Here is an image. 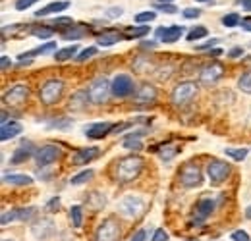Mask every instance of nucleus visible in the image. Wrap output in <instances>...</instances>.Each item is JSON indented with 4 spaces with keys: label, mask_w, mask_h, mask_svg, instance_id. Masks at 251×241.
<instances>
[{
    "label": "nucleus",
    "mask_w": 251,
    "mask_h": 241,
    "mask_svg": "<svg viewBox=\"0 0 251 241\" xmlns=\"http://www.w3.org/2000/svg\"><path fill=\"white\" fill-rule=\"evenodd\" d=\"M143 158L137 156V154H129L122 158L118 164H116V180L120 183H127V181H133L135 178H139V174L143 172Z\"/></svg>",
    "instance_id": "nucleus-1"
},
{
    "label": "nucleus",
    "mask_w": 251,
    "mask_h": 241,
    "mask_svg": "<svg viewBox=\"0 0 251 241\" xmlns=\"http://www.w3.org/2000/svg\"><path fill=\"white\" fill-rule=\"evenodd\" d=\"M62 93H64V83L60 79H49L41 91H39V98L43 104L50 106V104H56L60 98H62Z\"/></svg>",
    "instance_id": "nucleus-2"
},
{
    "label": "nucleus",
    "mask_w": 251,
    "mask_h": 241,
    "mask_svg": "<svg viewBox=\"0 0 251 241\" xmlns=\"http://www.w3.org/2000/svg\"><path fill=\"white\" fill-rule=\"evenodd\" d=\"M87 95H89V100L93 104H102L112 95V83H108L104 77H99V79H95L93 83L89 85Z\"/></svg>",
    "instance_id": "nucleus-3"
},
{
    "label": "nucleus",
    "mask_w": 251,
    "mask_h": 241,
    "mask_svg": "<svg viewBox=\"0 0 251 241\" xmlns=\"http://www.w3.org/2000/svg\"><path fill=\"white\" fill-rule=\"evenodd\" d=\"M120 236H122V228H120L118 220L116 218H106L99 226V230L95 234V241H120Z\"/></svg>",
    "instance_id": "nucleus-4"
},
{
    "label": "nucleus",
    "mask_w": 251,
    "mask_h": 241,
    "mask_svg": "<svg viewBox=\"0 0 251 241\" xmlns=\"http://www.w3.org/2000/svg\"><path fill=\"white\" fill-rule=\"evenodd\" d=\"M118 211L120 214H124L127 218H137L141 212L145 211V201L141 197H133V195H127L120 201L118 205Z\"/></svg>",
    "instance_id": "nucleus-5"
},
{
    "label": "nucleus",
    "mask_w": 251,
    "mask_h": 241,
    "mask_svg": "<svg viewBox=\"0 0 251 241\" xmlns=\"http://www.w3.org/2000/svg\"><path fill=\"white\" fill-rule=\"evenodd\" d=\"M195 95H197V85L195 83H191V81L180 83L172 93V102H174V106H184Z\"/></svg>",
    "instance_id": "nucleus-6"
},
{
    "label": "nucleus",
    "mask_w": 251,
    "mask_h": 241,
    "mask_svg": "<svg viewBox=\"0 0 251 241\" xmlns=\"http://www.w3.org/2000/svg\"><path fill=\"white\" fill-rule=\"evenodd\" d=\"M230 164H226L224 160H211L207 164V176L213 183H220L230 176Z\"/></svg>",
    "instance_id": "nucleus-7"
},
{
    "label": "nucleus",
    "mask_w": 251,
    "mask_h": 241,
    "mask_svg": "<svg viewBox=\"0 0 251 241\" xmlns=\"http://www.w3.org/2000/svg\"><path fill=\"white\" fill-rule=\"evenodd\" d=\"M133 89H135L133 79H131L129 75H126V73H120V75H116V77L112 79V95L118 96V98L129 96V95L133 93Z\"/></svg>",
    "instance_id": "nucleus-8"
},
{
    "label": "nucleus",
    "mask_w": 251,
    "mask_h": 241,
    "mask_svg": "<svg viewBox=\"0 0 251 241\" xmlns=\"http://www.w3.org/2000/svg\"><path fill=\"white\" fill-rule=\"evenodd\" d=\"M27 96H29V89L25 85H14V87H10V89L4 93L2 100H4V104L20 106V104H24L27 100Z\"/></svg>",
    "instance_id": "nucleus-9"
},
{
    "label": "nucleus",
    "mask_w": 251,
    "mask_h": 241,
    "mask_svg": "<svg viewBox=\"0 0 251 241\" xmlns=\"http://www.w3.org/2000/svg\"><path fill=\"white\" fill-rule=\"evenodd\" d=\"M60 154H62V151L56 145H45V147H41L39 151L35 152V160H37L39 166H47V164L56 162L60 158Z\"/></svg>",
    "instance_id": "nucleus-10"
},
{
    "label": "nucleus",
    "mask_w": 251,
    "mask_h": 241,
    "mask_svg": "<svg viewBox=\"0 0 251 241\" xmlns=\"http://www.w3.org/2000/svg\"><path fill=\"white\" fill-rule=\"evenodd\" d=\"M37 214V209L35 207H27V209H14L10 212H4L0 222L2 226H6L8 222H14V220H20V222H29L33 216Z\"/></svg>",
    "instance_id": "nucleus-11"
},
{
    "label": "nucleus",
    "mask_w": 251,
    "mask_h": 241,
    "mask_svg": "<svg viewBox=\"0 0 251 241\" xmlns=\"http://www.w3.org/2000/svg\"><path fill=\"white\" fill-rule=\"evenodd\" d=\"M201 180H203L201 170H199L195 164H186V166L182 168L180 181H182L186 187H197V185H201Z\"/></svg>",
    "instance_id": "nucleus-12"
},
{
    "label": "nucleus",
    "mask_w": 251,
    "mask_h": 241,
    "mask_svg": "<svg viewBox=\"0 0 251 241\" xmlns=\"http://www.w3.org/2000/svg\"><path fill=\"white\" fill-rule=\"evenodd\" d=\"M222 75H224V66L219 64V62H213V64H209V66L201 72V81H203L205 85H215Z\"/></svg>",
    "instance_id": "nucleus-13"
},
{
    "label": "nucleus",
    "mask_w": 251,
    "mask_h": 241,
    "mask_svg": "<svg viewBox=\"0 0 251 241\" xmlns=\"http://www.w3.org/2000/svg\"><path fill=\"white\" fill-rule=\"evenodd\" d=\"M54 222L52 220H49V218H45V220H39L37 224H33L31 232H33V238H37V240H49L52 234H54Z\"/></svg>",
    "instance_id": "nucleus-14"
},
{
    "label": "nucleus",
    "mask_w": 251,
    "mask_h": 241,
    "mask_svg": "<svg viewBox=\"0 0 251 241\" xmlns=\"http://www.w3.org/2000/svg\"><path fill=\"white\" fill-rule=\"evenodd\" d=\"M182 31H184V27H180V25H170V27H158L155 31V35L162 43H176L182 37Z\"/></svg>",
    "instance_id": "nucleus-15"
},
{
    "label": "nucleus",
    "mask_w": 251,
    "mask_h": 241,
    "mask_svg": "<svg viewBox=\"0 0 251 241\" xmlns=\"http://www.w3.org/2000/svg\"><path fill=\"white\" fill-rule=\"evenodd\" d=\"M112 129H114V125L110 121H99V123H93L91 127L85 129V135L89 139H104Z\"/></svg>",
    "instance_id": "nucleus-16"
},
{
    "label": "nucleus",
    "mask_w": 251,
    "mask_h": 241,
    "mask_svg": "<svg viewBox=\"0 0 251 241\" xmlns=\"http://www.w3.org/2000/svg\"><path fill=\"white\" fill-rule=\"evenodd\" d=\"M99 149L97 147H89V149H81V151H77L74 154V164H77V166H81V164H87V162H91L95 160L97 156H99Z\"/></svg>",
    "instance_id": "nucleus-17"
},
{
    "label": "nucleus",
    "mask_w": 251,
    "mask_h": 241,
    "mask_svg": "<svg viewBox=\"0 0 251 241\" xmlns=\"http://www.w3.org/2000/svg\"><path fill=\"white\" fill-rule=\"evenodd\" d=\"M20 133H22V125L18 121H6L2 123V129H0V141H10Z\"/></svg>",
    "instance_id": "nucleus-18"
},
{
    "label": "nucleus",
    "mask_w": 251,
    "mask_h": 241,
    "mask_svg": "<svg viewBox=\"0 0 251 241\" xmlns=\"http://www.w3.org/2000/svg\"><path fill=\"white\" fill-rule=\"evenodd\" d=\"M215 211V201L213 199H201L195 207V216L199 220H205L207 216H211V212Z\"/></svg>",
    "instance_id": "nucleus-19"
},
{
    "label": "nucleus",
    "mask_w": 251,
    "mask_h": 241,
    "mask_svg": "<svg viewBox=\"0 0 251 241\" xmlns=\"http://www.w3.org/2000/svg\"><path fill=\"white\" fill-rule=\"evenodd\" d=\"M68 8H70V2H50V4H47L45 8H41L35 16H37V18H45V16H49V14H58V12L68 10Z\"/></svg>",
    "instance_id": "nucleus-20"
},
{
    "label": "nucleus",
    "mask_w": 251,
    "mask_h": 241,
    "mask_svg": "<svg viewBox=\"0 0 251 241\" xmlns=\"http://www.w3.org/2000/svg\"><path fill=\"white\" fill-rule=\"evenodd\" d=\"M157 98V91L153 85H143L141 91L137 93V96H135V102H139V104H149V102H153Z\"/></svg>",
    "instance_id": "nucleus-21"
},
{
    "label": "nucleus",
    "mask_w": 251,
    "mask_h": 241,
    "mask_svg": "<svg viewBox=\"0 0 251 241\" xmlns=\"http://www.w3.org/2000/svg\"><path fill=\"white\" fill-rule=\"evenodd\" d=\"M31 151H33V145L31 143H24L18 151L12 154V158H10V164H22V162H25L29 156H31Z\"/></svg>",
    "instance_id": "nucleus-22"
},
{
    "label": "nucleus",
    "mask_w": 251,
    "mask_h": 241,
    "mask_svg": "<svg viewBox=\"0 0 251 241\" xmlns=\"http://www.w3.org/2000/svg\"><path fill=\"white\" fill-rule=\"evenodd\" d=\"M124 37L118 33V31H104L102 35H99V39H97V43L100 45V47H110V45H114V43H118V41H122Z\"/></svg>",
    "instance_id": "nucleus-23"
},
{
    "label": "nucleus",
    "mask_w": 251,
    "mask_h": 241,
    "mask_svg": "<svg viewBox=\"0 0 251 241\" xmlns=\"http://www.w3.org/2000/svg\"><path fill=\"white\" fill-rule=\"evenodd\" d=\"M4 183H10V185H31L33 178L24 176V174H10V176H4Z\"/></svg>",
    "instance_id": "nucleus-24"
},
{
    "label": "nucleus",
    "mask_w": 251,
    "mask_h": 241,
    "mask_svg": "<svg viewBox=\"0 0 251 241\" xmlns=\"http://www.w3.org/2000/svg\"><path fill=\"white\" fill-rule=\"evenodd\" d=\"M87 98H89L87 93H75L74 98H72V102H70V106H72L74 110H83L85 104H87Z\"/></svg>",
    "instance_id": "nucleus-25"
},
{
    "label": "nucleus",
    "mask_w": 251,
    "mask_h": 241,
    "mask_svg": "<svg viewBox=\"0 0 251 241\" xmlns=\"http://www.w3.org/2000/svg\"><path fill=\"white\" fill-rule=\"evenodd\" d=\"M77 54V47H66V48H62V50H58L56 54H54V58H56V62H66L70 60V58H74Z\"/></svg>",
    "instance_id": "nucleus-26"
},
{
    "label": "nucleus",
    "mask_w": 251,
    "mask_h": 241,
    "mask_svg": "<svg viewBox=\"0 0 251 241\" xmlns=\"http://www.w3.org/2000/svg\"><path fill=\"white\" fill-rule=\"evenodd\" d=\"M127 33H126V37L127 39H139V37H145V35H149V25H137V27H129V29H126Z\"/></svg>",
    "instance_id": "nucleus-27"
},
{
    "label": "nucleus",
    "mask_w": 251,
    "mask_h": 241,
    "mask_svg": "<svg viewBox=\"0 0 251 241\" xmlns=\"http://www.w3.org/2000/svg\"><path fill=\"white\" fill-rule=\"evenodd\" d=\"M56 50V43H47V45H43V47H39V48H35L31 52H27V56H43V54H50V52H54Z\"/></svg>",
    "instance_id": "nucleus-28"
},
{
    "label": "nucleus",
    "mask_w": 251,
    "mask_h": 241,
    "mask_svg": "<svg viewBox=\"0 0 251 241\" xmlns=\"http://www.w3.org/2000/svg\"><path fill=\"white\" fill-rule=\"evenodd\" d=\"M70 220L74 224V228H79L83 222V214H81V207H72L70 209Z\"/></svg>",
    "instance_id": "nucleus-29"
},
{
    "label": "nucleus",
    "mask_w": 251,
    "mask_h": 241,
    "mask_svg": "<svg viewBox=\"0 0 251 241\" xmlns=\"http://www.w3.org/2000/svg\"><path fill=\"white\" fill-rule=\"evenodd\" d=\"M93 178V170H83L81 174L74 176L72 178V185H81V183H87V181Z\"/></svg>",
    "instance_id": "nucleus-30"
},
{
    "label": "nucleus",
    "mask_w": 251,
    "mask_h": 241,
    "mask_svg": "<svg viewBox=\"0 0 251 241\" xmlns=\"http://www.w3.org/2000/svg\"><path fill=\"white\" fill-rule=\"evenodd\" d=\"M238 87L244 91V93H250V95H251V70H250V72H246V73L240 77Z\"/></svg>",
    "instance_id": "nucleus-31"
},
{
    "label": "nucleus",
    "mask_w": 251,
    "mask_h": 241,
    "mask_svg": "<svg viewBox=\"0 0 251 241\" xmlns=\"http://www.w3.org/2000/svg\"><path fill=\"white\" fill-rule=\"evenodd\" d=\"M207 27H203V25H199V27H193V29L189 31L188 35V41H197V39H203V37H207Z\"/></svg>",
    "instance_id": "nucleus-32"
},
{
    "label": "nucleus",
    "mask_w": 251,
    "mask_h": 241,
    "mask_svg": "<svg viewBox=\"0 0 251 241\" xmlns=\"http://www.w3.org/2000/svg\"><path fill=\"white\" fill-rule=\"evenodd\" d=\"M155 18H157V14H155V12H151V10H149V12H139V14H137V16H135V22H137V24H141V25H143V24H149V22H153V20H155Z\"/></svg>",
    "instance_id": "nucleus-33"
},
{
    "label": "nucleus",
    "mask_w": 251,
    "mask_h": 241,
    "mask_svg": "<svg viewBox=\"0 0 251 241\" xmlns=\"http://www.w3.org/2000/svg\"><path fill=\"white\" fill-rule=\"evenodd\" d=\"M124 147L126 149H135V151H139V149H141V141L137 139V135H129V137H126Z\"/></svg>",
    "instance_id": "nucleus-34"
},
{
    "label": "nucleus",
    "mask_w": 251,
    "mask_h": 241,
    "mask_svg": "<svg viewBox=\"0 0 251 241\" xmlns=\"http://www.w3.org/2000/svg\"><path fill=\"white\" fill-rule=\"evenodd\" d=\"M226 154L234 160H244L248 156V149H226Z\"/></svg>",
    "instance_id": "nucleus-35"
},
{
    "label": "nucleus",
    "mask_w": 251,
    "mask_h": 241,
    "mask_svg": "<svg viewBox=\"0 0 251 241\" xmlns=\"http://www.w3.org/2000/svg\"><path fill=\"white\" fill-rule=\"evenodd\" d=\"M238 24H240V16L238 14H228V16L222 18V25H226V27H236Z\"/></svg>",
    "instance_id": "nucleus-36"
},
{
    "label": "nucleus",
    "mask_w": 251,
    "mask_h": 241,
    "mask_svg": "<svg viewBox=\"0 0 251 241\" xmlns=\"http://www.w3.org/2000/svg\"><path fill=\"white\" fill-rule=\"evenodd\" d=\"M85 35V25H77L75 29H70V33H64V39H79Z\"/></svg>",
    "instance_id": "nucleus-37"
},
{
    "label": "nucleus",
    "mask_w": 251,
    "mask_h": 241,
    "mask_svg": "<svg viewBox=\"0 0 251 241\" xmlns=\"http://www.w3.org/2000/svg\"><path fill=\"white\" fill-rule=\"evenodd\" d=\"M52 33H54V31L50 29V27H35V29H33V35L39 37V39H50Z\"/></svg>",
    "instance_id": "nucleus-38"
},
{
    "label": "nucleus",
    "mask_w": 251,
    "mask_h": 241,
    "mask_svg": "<svg viewBox=\"0 0 251 241\" xmlns=\"http://www.w3.org/2000/svg\"><path fill=\"white\" fill-rule=\"evenodd\" d=\"M95 54H97V47H89V48H85L83 52H79L75 60H77V62H85L87 58H91V56H95Z\"/></svg>",
    "instance_id": "nucleus-39"
},
{
    "label": "nucleus",
    "mask_w": 251,
    "mask_h": 241,
    "mask_svg": "<svg viewBox=\"0 0 251 241\" xmlns=\"http://www.w3.org/2000/svg\"><path fill=\"white\" fill-rule=\"evenodd\" d=\"M37 2H39V0H16V10L24 12V10L31 8L33 4H37Z\"/></svg>",
    "instance_id": "nucleus-40"
},
{
    "label": "nucleus",
    "mask_w": 251,
    "mask_h": 241,
    "mask_svg": "<svg viewBox=\"0 0 251 241\" xmlns=\"http://www.w3.org/2000/svg\"><path fill=\"white\" fill-rule=\"evenodd\" d=\"M124 14V10L120 8V6H114V8H108L106 10V18H110V20H116V18H120Z\"/></svg>",
    "instance_id": "nucleus-41"
},
{
    "label": "nucleus",
    "mask_w": 251,
    "mask_h": 241,
    "mask_svg": "<svg viewBox=\"0 0 251 241\" xmlns=\"http://www.w3.org/2000/svg\"><path fill=\"white\" fill-rule=\"evenodd\" d=\"M182 16L188 18V20H193V18H199V16H201V10H199V8H186V10L182 12Z\"/></svg>",
    "instance_id": "nucleus-42"
},
{
    "label": "nucleus",
    "mask_w": 251,
    "mask_h": 241,
    "mask_svg": "<svg viewBox=\"0 0 251 241\" xmlns=\"http://www.w3.org/2000/svg\"><path fill=\"white\" fill-rule=\"evenodd\" d=\"M157 8L160 12H166V14H176V12H178V8H176L174 4H162V2H158Z\"/></svg>",
    "instance_id": "nucleus-43"
},
{
    "label": "nucleus",
    "mask_w": 251,
    "mask_h": 241,
    "mask_svg": "<svg viewBox=\"0 0 251 241\" xmlns=\"http://www.w3.org/2000/svg\"><path fill=\"white\" fill-rule=\"evenodd\" d=\"M232 240L234 241H251V238L244 232V230H238V232L232 234Z\"/></svg>",
    "instance_id": "nucleus-44"
},
{
    "label": "nucleus",
    "mask_w": 251,
    "mask_h": 241,
    "mask_svg": "<svg viewBox=\"0 0 251 241\" xmlns=\"http://www.w3.org/2000/svg\"><path fill=\"white\" fill-rule=\"evenodd\" d=\"M176 151H178L176 147H172V145H168V149H166V151L162 149V154H160V156H162L164 160H170V158H172V156L176 154Z\"/></svg>",
    "instance_id": "nucleus-45"
},
{
    "label": "nucleus",
    "mask_w": 251,
    "mask_h": 241,
    "mask_svg": "<svg viewBox=\"0 0 251 241\" xmlns=\"http://www.w3.org/2000/svg\"><path fill=\"white\" fill-rule=\"evenodd\" d=\"M47 209L50 212H56L58 209H60V199L58 197H54V199H50V203L47 205Z\"/></svg>",
    "instance_id": "nucleus-46"
},
{
    "label": "nucleus",
    "mask_w": 251,
    "mask_h": 241,
    "mask_svg": "<svg viewBox=\"0 0 251 241\" xmlns=\"http://www.w3.org/2000/svg\"><path fill=\"white\" fill-rule=\"evenodd\" d=\"M153 241H168V234L164 230H157L153 236Z\"/></svg>",
    "instance_id": "nucleus-47"
},
{
    "label": "nucleus",
    "mask_w": 251,
    "mask_h": 241,
    "mask_svg": "<svg viewBox=\"0 0 251 241\" xmlns=\"http://www.w3.org/2000/svg\"><path fill=\"white\" fill-rule=\"evenodd\" d=\"M52 24H54V25H70V24H74V22H72V18H56Z\"/></svg>",
    "instance_id": "nucleus-48"
},
{
    "label": "nucleus",
    "mask_w": 251,
    "mask_h": 241,
    "mask_svg": "<svg viewBox=\"0 0 251 241\" xmlns=\"http://www.w3.org/2000/svg\"><path fill=\"white\" fill-rule=\"evenodd\" d=\"M242 54H244L242 47H236V48H232V50L228 52V56H230V58H238V56H242Z\"/></svg>",
    "instance_id": "nucleus-49"
},
{
    "label": "nucleus",
    "mask_w": 251,
    "mask_h": 241,
    "mask_svg": "<svg viewBox=\"0 0 251 241\" xmlns=\"http://www.w3.org/2000/svg\"><path fill=\"white\" fill-rule=\"evenodd\" d=\"M145 238H147L145 230H139V232H135V236H133L129 241H145Z\"/></svg>",
    "instance_id": "nucleus-50"
},
{
    "label": "nucleus",
    "mask_w": 251,
    "mask_h": 241,
    "mask_svg": "<svg viewBox=\"0 0 251 241\" xmlns=\"http://www.w3.org/2000/svg\"><path fill=\"white\" fill-rule=\"evenodd\" d=\"M10 66H12V60H10L8 56H2V58H0V68H2V70H8Z\"/></svg>",
    "instance_id": "nucleus-51"
},
{
    "label": "nucleus",
    "mask_w": 251,
    "mask_h": 241,
    "mask_svg": "<svg viewBox=\"0 0 251 241\" xmlns=\"http://www.w3.org/2000/svg\"><path fill=\"white\" fill-rule=\"evenodd\" d=\"M242 27L246 31H251V18H244L242 20Z\"/></svg>",
    "instance_id": "nucleus-52"
},
{
    "label": "nucleus",
    "mask_w": 251,
    "mask_h": 241,
    "mask_svg": "<svg viewBox=\"0 0 251 241\" xmlns=\"http://www.w3.org/2000/svg\"><path fill=\"white\" fill-rule=\"evenodd\" d=\"M240 4H242V8H244V10L251 12V0H240Z\"/></svg>",
    "instance_id": "nucleus-53"
},
{
    "label": "nucleus",
    "mask_w": 251,
    "mask_h": 241,
    "mask_svg": "<svg viewBox=\"0 0 251 241\" xmlns=\"http://www.w3.org/2000/svg\"><path fill=\"white\" fill-rule=\"evenodd\" d=\"M141 47H143V48H153V47H155V43H153V41H149V43H147V41H143V43H141Z\"/></svg>",
    "instance_id": "nucleus-54"
},
{
    "label": "nucleus",
    "mask_w": 251,
    "mask_h": 241,
    "mask_svg": "<svg viewBox=\"0 0 251 241\" xmlns=\"http://www.w3.org/2000/svg\"><path fill=\"white\" fill-rule=\"evenodd\" d=\"M246 218H250V220H251V205L246 209Z\"/></svg>",
    "instance_id": "nucleus-55"
},
{
    "label": "nucleus",
    "mask_w": 251,
    "mask_h": 241,
    "mask_svg": "<svg viewBox=\"0 0 251 241\" xmlns=\"http://www.w3.org/2000/svg\"><path fill=\"white\" fill-rule=\"evenodd\" d=\"M158 2H162V4H170L172 0H158Z\"/></svg>",
    "instance_id": "nucleus-56"
},
{
    "label": "nucleus",
    "mask_w": 251,
    "mask_h": 241,
    "mask_svg": "<svg viewBox=\"0 0 251 241\" xmlns=\"http://www.w3.org/2000/svg\"><path fill=\"white\" fill-rule=\"evenodd\" d=\"M197 2H209V0H197Z\"/></svg>",
    "instance_id": "nucleus-57"
},
{
    "label": "nucleus",
    "mask_w": 251,
    "mask_h": 241,
    "mask_svg": "<svg viewBox=\"0 0 251 241\" xmlns=\"http://www.w3.org/2000/svg\"><path fill=\"white\" fill-rule=\"evenodd\" d=\"M6 241H8V240H6Z\"/></svg>",
    "instance_id": "nucleus-58"
}]
</instances>
